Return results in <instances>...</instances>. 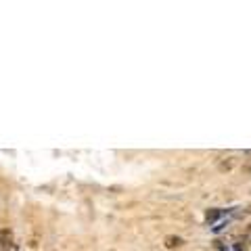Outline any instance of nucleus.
Here are the masks:
<instances>
[{
  "label": "nucleus",
  "mask_w": 251,
  "mask_h": 251,
  "mask_svg": "<svg viewBox=\"0 0 251 251\" xmlns=\"http://www.w3.org/2000/svg\"><path fill=\"white\" fill-rule=\"evenodd\" d=\"M13 247V232L11 228H2L0 230V249H11Z\"/></svg>",
  "instance_id": "obj_1"
},
{
  "label": "nucleus",
  "mask_w": 251,
  "mask_h": 251,
  "mask_svg": "<svg viewBox=\"0 0 251 251\" xmlns=\"http://www.w3.org/2000/svg\"><path fill=\"white\" fill-rule=\"evenodd\" d=\"M163 245L168 249H180L184 245V239L182 237H176V234H168L166 239H163Z\"/></svg>",
  "instance_id": "obj_2"
},
{
  "label": "nucleus",
  "mask_w": 251,
  "mask_h": 251,
  "mask_svg": "<svg viewBox=\"0 0 251 251\" xmlns=\"http://www.w3.org/2000/svg\"><path fill=\"white\" fill-rule=\"evenodd\" d=\"M232 166H234V157H228L226 161H220V172H228V170H232Z\"/></svg>",
  "instance_id": "obj_3"
},
{
  "label": "nucleus",
  "mask_w": 251,
  "mask_h": 251,
  "mask_svg": "<svg viewBox=\"0 0 251 251\" xmlns=\"http://www.w3.org/2000/svg\"><path fill=\"white\" fill-rule=\"evenodd\" d=\"M249 155H251V153H249ZM243 170H245L247 174H251V159H247L245 163H243Z\"/></svg>",
  "instance_id": "obj_4"
}]
</instances>
